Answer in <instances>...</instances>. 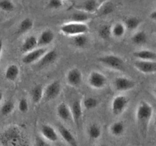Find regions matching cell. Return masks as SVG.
Listing matches in <instances>:
<instances>
[{
    "mask_svg": "<svg viewBox=\"0 0 156 146\" xmlns=\"http://www.w3.org/2000/svg\"><path fill=\"white\" fill-rule=\"evenodd\" d=\"M47 49L44 47L37 48L29 53H26L22 58V62L25 64H31L34 62H38L41 57L47 53Z\"/></svg>",
    "mask_w": 156,
    "mask_h": 146,
    "instance_id": "8",
    "label": "cell"
},
{
    "mask_svg": "<svg viewBox=\"0 0 156 146\" xmlns=\"http://www.w3.org/2000/svg\"><path fill=\"white\" fill-rule=\"evenodd\" d=\"M100 146H109V145H108V144H100Z\"/></svg>",
    "mask_w": 156,
    "mask_h": 146,
    "instance_id": "41",
    "label": "cell"
},
{
    "mask_svg": "<svg viewBox=\"0 0 156 146\" xmlns=\"http://www.w3.org/2000/svg\"><path fill=\"white\" fill-rule=\"evenodd\" d=\"M15 108L14 103L12 101H7L2 104L0 110V113L3 116H8L11 114Z\"/></svg>",
    "mask_w": 156,
    "mask_h": 146,
    "instance_id": "31",
    "label": "cell"
},
{
    "mask_svg": "<svg viewBox=\"0 0 156 146\" xmlns=\"http://www.w3.org/2000/svg\"><path fill=\"white\" fill-rule=\"evenodd\" d=\"M70 18H71V20L73 21V22L80 24H85V22H87L90 19L89 15L82 11L75 12L72 14Z\"/></svg>",
    "mask_w": 156,
    "mask_h": 146,
    "instance_id": "23",
    "label": "cell"
},
{
    "mask_svg": "<svg viewBox=\"0 0 156 146\" xmlns=\"http://www.w3.org/2000/svg\"><path fill=\"white\" fill-rule=\"evenodd\" d=\"M58 130H59V133L61 136L62 137L63 139L70 146H77V143H76V138L73 136V134L71 133L68 129L65 127V126L60 125L58 126Z\"/></svg>",
    "mask_w": 156,
    "mask_h": 146,
    "instance_id": "16",
    "label": "cell"
},
{
    "mask_svg": "<svg viewBox=\"0 0 156 146\" xmlns=\"http://www.w3.org/2000/svg\"><path fill=\"white\" fill-rule=\"evenodd\" d=\"M102 130L97 124H92L88 129V135L91 139H97L101 136Z\"/></svg>",
    "mask_w": 156,
    "mask_h": 146,
    "instance_id": "26",
    "label": "cell"
},
{
    "mask_svg": "<svg viewBox=\"0 0 156 146\" xmlns=\"http://www.w3.org/2000/svg\"><path fill=\"white\" fill-rule=\"evenodd\" d=\"M83 79L82 72L78 68H72L67 72V81L69 85L73 87L80 86Z\"/></svg>",
    "mask_w": 156,
    "mask_h": 146,
    "instance_id": "12",
    "label": "cell"
},
{
    "mask_svg": "<svg viewBox=\"0 0 156 146\" xmlns=\"http://www.w3.org/2000/svg\"><path fill=\"white\" fill-rule=\"evenodd\" d=\"M114 9H115V7H114L113 4L112 2H107L100 5L98 10L100 12V15H109L110 13H112L114 11Z\"/></svg>",
    "mask_w": 156,
    "mask_h": 146,
    "instance_id": "32",
    "label": "cell"
},
{
    "mask_svg": "<svg viewBox=\"0 0 156 146\" xmlns=\"http://www.w3.org/2000/svg\"><path fill=\"white\" fill-rule=\"evenodd\" d=\"M150 18H151L152 20L156 21V10H154V12H152L150 14Z\"/></svg>",
    "mask_w": 156,
    "mask_h": 146,
    "instance_id": "38",
    "label": "cell"
},
{
    "mask_svg": "<svg viewBox=\"0 0 156 146\" xmlns=\"http://www.w3.org/2000/svg\"><path fill=\"white\" fill-rule=\"evenodd\" d=\"M154 95H156V86L154 87Z\"/></svg>",
    "mask_w": 156,
    "mask_h": 146,
    "instance_id": "42",
    "label": "cell"
},
{
    "mask_svg": "<svg viewBox=\"0 0 156 146\" xmlns=\"http://www.w3.org/2000/svg\"><path fill=\"white\" fill-rule=\"evenodd\" d=\"M61 31L67 35L76 36L80 34H86L89 31V27L86 24L70 22L63 25L61 27Z\"/></svg>",
    "mask_w": 156,
    "mask_h": 146,
    "instance_id": "3",
    "label": "cell"
},
{
    "mask_svg": "<svg viewBox=\"0 0 156 146\" xmlns=\"http://www.w3.org/2000/svg\"><path fill=\"white\" fill-rule=\"evenodd\" d=\"M73 44L78 48H83L87 44L88 38L86 34H80V35L74 36L73 39Z\"/></svg>",
    "mask_w": 156,
    "mask_h": 146,
    "instance_id": "27",
    "label": "cell"
},
{
    "mask_svg": "<svg viewBox=\"0 0 156 146\" xmlns=\"http://www.w3.org/2000/svg\"><path fill=\"white\" fill-rule=\"evenodd\" d=\"M72 119L77 127L80 126L82 123V118H83V109H82L81 102L80 101H74L72 104L71 109Z\"/></svg>",
    "mask_w": 156,
    "mask_h": 146,
    "instance_id": "10",
    "label": "cell"
},
{
    "mask_svg": "<svg viewBox=\"0 0 156 146\" xmlns=\"http://www.w3.org/2000/svg\"><path fill=\"white\" fill-rule=\"evenodd\" d=\"M155 125H156V120H155Z\"/></svg>",
    "mask_w": 156,
    "mask_h": 146,
    "instance_id": "43",
    "label": "cell"
},
{
    "mask_svg": "<svg viewBox=\"0 0 156 146\" xmlns=\"http://www.w3.org/2000/svg\"><path fill=\"white\" fill-rule=\"evenodd\" d=\"M2 49H3V41L2 39H0V57L2 56Z\"/></svg>",
    "mask_w": 156,
    "mask_h": 146,
    "instance_id": "39",
    "label": "cell"
},
{
    "mask_svg": "<svg viewBox=\"0 0 156 146\" xmlns=\"http://www.w3.org/2000/svg\"><path fill=\"white\" fill-rule=\"evenodd\" d=\"M152 114V107L145 101H141L136 111V120L138 128L142 135H146Z\"/></svg>",
    "mask_w": 156,
    "mask_h": 146,
    "instance_id": "2",
    "label": "cell"
},
{
    "mask_svg": "<svg viewBox=\"0 0 156 146\" xmlns=\"http://www.w3.org/2000/svg\"><path fill=\"white\" fill-rule=\"evenodd\" d=\"M55 39V34L50 29L44 30L37 38V46L44 47L48 44H51L52 41Z\"/></svg>",
    "mask_w": 156,
    "mask_h": 146,
    "instance_id": "15",
    "label": "cell"
},
{
    "mask_svg": "<svg viewBox=\"0 0 156 146\" xmlns=\"http://www.w3.org/2000/svg\"><path fill=\"white\" fill-rule=\"evenodd\" d=\"M125 132V126L121 121L115 122L110 126V132L114 136H120Z\"/></svg>",
    "mask_w": 156,
    "mask_h": 146,
    "instance_id": "24",
    "label": "cell"
},
{
    "mask_svg": "<svg viewBox=\"0 0 156 146\" xmlns=\"http://www.w3.org/2000/svg\"><path fill=\"white\" fill-rule=\"evenodd\" d=\"M63 5V2L61 0H50L48 2V8H52V9H58L61 8Z\"/></svg>",
    "mask_w": 156,
    "mask_h": 146,
    "instance_id": "37",
    "label": "cell"
},
{
    "mask_svg": "<svg viewBox=\"0 0 156 146\" xmlns=\"http://www.w3.org/2000/svg\"><path fill=\"white\" fill-rule=\"evenodd\" d=\"M2 99H3V93L2 92V91H0V103L2 102Z\"/></svg>",
    "mask_w": 156,
    "mask_h": 146,
    "instance_id": "40",
    "label": "cell"
},
{
    "mask_svg": "<svg viewBox=\"0 0 156 146\" xmlns=\"http://www.w3.org/2000/svg\"><path fill=\"white\" fill-rule=\"evenodd\" d=\"M141 20L137 17H129L126 20L125 27L127 29L133 31L140 25Z\"/></svg>",
    "mask_w": 156,
    "mask_h": 146,
    "instance_id": "29",
    "label": "cell"
},
{
    "mask_svg": "<svg viewBox=\"0 0 156 146\" xmlns=\"http://www.w3.org/2000/svg\"><path fill=\"white\" fill-rule=\"evenodd\" d=\"M43 96H44V89L41 85H35L31 89V98L33 103H34V104L39 103L42 99Z\"/></svg>",
    "mask_w": 156,
    "mask_h": 146,
    "instance_id": "22",
    "label": "cell"
},
{
    "mask_svg": "<svg viewBox=\"0 0 156 146\" xmlns=\"http://www.w3.org/2000/svg\"><path fill=\"white\" fill-rule=\"evenodd\" d=\"M129 104V98L124 95H118L112 102V112L114 115L122 114Z\"/></svg>",
    "mask_w": 156,
    "mask_h": 146,
    "instance_id": "5",
    "label": "cell"
},
{
    "mask_svg": "<svg viewBox=\"0 0 156 146\" xmlns=\"http://www.w3.org/2000/svg\"><path fill=\"white\" fill-rule=\"evenodd\" d=\"M99 61L104 65L112 69L122 71L125 68L123 59L115 55H106L103 57H100Z\"/></svg>",
    "mask_w": 156,
    "mask_h": 146,
    "instance_id": "4",
    "label": "cell"
},
{
    "mask_svg": "<svg viewBox=\"0 0 156 146\" xmlns=\"http://www.w3.org/2000/svg\"><path fill=\"white\" fill-rule=\"evenodd\" d=\"M61 86L59 81H55L48 85L44 90V98L46 101L55 99L60 95Z\"/></svg>",
    "mask_w": 156,
    "mask_h": 146,
    "instance_id": "7",
    "label": "cell"
},
{
    "mask_svg": "<svg viewBox=\"0 0 156 146\" xmlns=\"http://www.w3.org/2000/svg\"><path fill=\"white\" fill-rule=\"evenodd\" d=\"M0 9L5 12H11L15 9V4L9 0H0Z\"/></svg>",
    "mask_w": 156,
    "mask_h": 146,
    "instance_id": "33",
    "label": "cell"
},
{
    "mask_svg": "<svg viewBox=\"0 0 156 146\" xmlns=\"http://www.w3.org/2000/svg\"><path fill=\"white\" fill-rule=\"evenodd\" d=\"M135 67L145 74L156 72V61L138 60L134 63Z\"/></svg>",
    "mask_w": 156,
    "mask_h": 146,
    "instance_id": "11",
    "label": "cell"
},
{
    "mask_svg": "<svg viewBox=\"0 0 156 146\" xmlns=\"http://www.w3.org/2000/svg\"><path fill=\"white\" fill-rule=\"evenodd\" d=\"M37 46V39L34 36L31 35L27 38L23 42L22 46V51L23 53H28L32 50H35V47Z\"/></svg>",
    "mask_w": 156,
    "mask_h": 146,
    "instance_id": "20",
    "label": "cell"
},
{
    "mask_svg": "<svg viewBox=\"0 0 156 146\" xmlns=\"http://www.w3.org/2000/svg\"><path fill=\"white\" fill-rule=\"evenodd\" d=\"M106 76L101 72L97 71H94L90 72L88 78V83L91 87L97 89L103 88L106 85Z\"/></svg>",
    "mask_w": 156,
    "mask_h": 146,
    "instance_id": "6",
    "label": "cell"
},
{
    "mask_svg": "<svg viewBox=\"0 0 156 146\" xmlns=\"http://www.w3.org/2000/svg\"><path fill=\"white\" fill-rule=\"evenodd\" d=\"M33 27V21L31 18H26L19 24V28H18V33L19 34H24V33L28 32V31L32 28Z\"/></svg>",
    "mask_w": 156,
    "mask_h": 146,
    "instance_id": "25",
    "label": "cell"
},
{
    "mask_svg": "<svg viewBox=\"0 0 156 146\" xmlns=\"http://www.w3.org/2000/svg\"><path fill=\"white\" fill-rule=\"evenodd\" d=\"M57 58H58V53H57L56 50H52L47 51V53L37 62V66L40 67V68H42V67L49 65L50 64L55 62Z\"/></svg>",
    "mask_w": 156,
    "mask_h": 146,
    "instance_id": "14",
    "label": "cell"
},
{
    "mask_svg": "<svg viewBox=\"0 0 156 146\" xmlns=\"http://www.w3.org/2000/svg\"><path fill=\"white\" fill-rule=\"evenodd\" d=\"M20 70L19 66L16 64H11L9 66H7L5 71V78L8 81H13L19 77Z\"/></svg>",
    "mask_w": 156,
    "mask_h": 146,
    "instance_id": "21",
    "label": "cell"
},
{
    "mask_svg": "<svg viewBox=\"0 0 156 146\" xmlns=\"http://www.w3.org/2000/svg\"><path fill=\"white\" fill-rule=\"evenodd\" d=\"M0 146H27L22 131L16 126H9L0 133Z\"/></svg>",
    "mask_w": 156,
    "mask_h": 146,
    "instance_id": "1",
    "label": "cell"
},
{
    "mask_svg": "<svg viewBox=\"0 0 156 146\" xmlns=\"http://www.w3.org/2000/svg\"><path fill=\"white\" fill-rule=\"evenodd\" d=\"M57 114L58 116L64 121H70L72 120V114L70 109L69 108L68 106L64 103H61L58 105L57 108Z\"/></svg>",
    "mask_w": 156,
    "mask_h": 146,
    "instance_id": "18",
    "label": "cell"
},
{
    "mask_svg": "<svg viewBox=\"0 0 156 146\" xmlns=\"http://www.w3.org/2000/svg\"><path fill=\"white\" fill-rule=\"evenodd\" d=\"M112 34L115 38H122L126 33L125 25L121 23H116L111 28Z\"/></svg>",
    "mask_w": 156,
    "mask_h": 146,
    "instance_id": "28",
    "label": "cell"
},
{
    "mask_svg": "<svg viewBox=\"0 0 156 146\" xmlns=\"http://www.w3.org/2000/svg\"><path fill=\"white\" fill-rule=\"evenodd\" d=\"M112 34V31H111V28L108 25H104L101 26L99 29V35L103 39H108Z\"/></svg>",
    "mask_w": 156,
    "mask_h": 146,
    "instance_id": "35",
    "label": "cell"
},
{
    "mask_svg": "<svg viewBox=\"0 0 156 146\" xmlns=\"http://www.w3.org/2000/svg\"><path fill=\"white\" fill-rule=\"evenodd\" d=\"M132 41L137 45L145 44L147 41L146 34L144 31H139V32L136 33L132 38Z\"/></svg>",
    "mask_w": 156,
    "mask_h": 146,
    "instance_id": "30",
    "label": "cell"
},
{
    "mask_svg": "<svg viewBox=\"0 0 156 146\" xmlns=\"http://www.w3.org/2000/svg\"><path fill=\"white\" fill-rule=\"evenodd\" d=\"M98 105V101L93 97H88L83 101V106L87 110H93Z\"/></svg>",
    "mask_w": 156,
    "mask_h": 146,
    "instance_id": "34",
    "label": "cell"
},
{
    "mask_svg": "<svg viewBox=\"0 0 156 146\" xmlns=\"http://www.w3.org/2000/svg\"><path fill=\"white\" fill-rule=\"evenodd\" d=\"M100 7V3L98 1L96 0H87L84 2H80L78 4L76 8L80 9V11L84 12L86 13H94L98 11L99 8Z\"/></svg>",
    "mask_w": 156,
    "mask_h": 146,
    "instance_id": "13",
    "label": "cell"
},
{
    "mask_svg": "<svg viewBox=\"0 0 156 146\" xmlns=\"http://www.w3.org/2000/svg\"><path fill=\"white\" fill-rule=\"evenodd\" d=\"M115 88L119 91H126L133 89L136 86V82L126 77H118L114 81Z\"/></svg>",
    "mask_w": 156,
    "mask_h": 146,
    "instance_id": "9",
    "label": "cell"
},
{
    "mask_svg": "<svg viewBox=\"0 0 156 146\" xmlns=\"http://www.w3.org/2000/svg\"><path fill=\"white\" fill-rule=\"evenodd\" d=\"M19 110L21 113H25L28 112L29 106H28V102L25 98H21L20 101L19 102Z\"/></svg>",
    "mask_w": 156,
    "mask_h": 146,
    "instance_id": "36",
    "label": "cell"
},
{
    "mask_svg": "<svg viewBox=\"0 0 156 146\" xmlns=\"http://www.w3.org/2000/svg\"><path fill=\"white\" fill-rule=\"evenodd\" d=\"M41 132L43 136L51 141H56L58 139V135L53 127L50 125H43L41 127Z\"/></svg>",
    "mask_w": 156,
    "mask_h": 146,
    "instance_id": "17",
    "label": "cell"
},
{
    "mask_svg": "<svg viewBox=\"0 0 156 146\" xmlns=\"http://www.w3.org/2000/svg\"><path fill=\"white\" fill-rule=\"evenodd\" d=\"M134 57L141 61H154L156 60V53L151 50H144L135 52L133 53Z\"/></svg>",
    "mask_w": 156,
    "mask_h": 146,
    "instance_id": "19",
    "label": "cell"
}]
</instances>
